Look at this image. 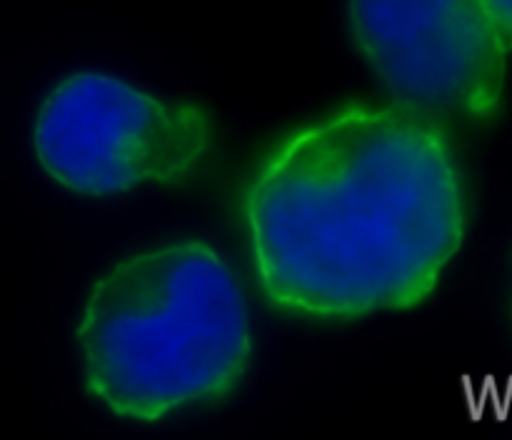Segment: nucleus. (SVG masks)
<instances>
[{
    "label": "nucleus",
    "mask_w": 512,
    "mask_h": 440,
    "mask_svg": "<svg viewBox=\"0 0 512 440\" xmlns=\"http://www.w3.org/2000/svg\"><path fill=\"white\" fill-rule=\"evenodd\" d=\"M243 215L270 303L330 320L423 303L468 220L443 125L405 103L338 110L285 138Z\"/></svg>",
    "instance_id": "f257e3e1"
},
{
    "label": "nucleus",
    "mask_w": 512,
    "mask_h": 440,
    "mask_svg": "<svg viewBox=\"0 0 512 440\" xmlns=\"http://www.w3.org/2000/svg\"><path fill=\"white\" fill-rule=\"evenodd\" d=\"M355 45L398 103L488 120L498 110L508 43L483 0H348Z\"/></svg>",
    "instance_id": "20e7f679"
},
{
    "label": "nucleus",
    "mask_w": 512,
    "mask_h": 440,
    "mask_svg": "<svg viewBox=\"0 0 512 440\" xmlns=\"http://www.w3.org/2000/svg\"><path fill=\"white\" fill-rule=\"evenodd\" d=\"M78 340L88 393L143 423L228 398L253 353L243 288L203 240L113 265L85 300Z\"/></svg>",
    "instance_id": "f03ea898"
},
{
    "label": "nucleus",
    "mask_w": 512,
    "mask_h": 440,
    "mask_svg": "<svg viewBox=\"0 0 512 440\" xmlns=\"http://www.w3.org/2000/svg\"><path fill=\"white\" fill-rule=\"evenodd\" d=\"M215 140L200 103H168L108 73L68 75L40 103L33 148L63 188L93 198L188 180Z\"/></svg>",
    "instance_id": "7ed1b4c3"
},
{
    "label": "nucleus",
    "mask_w": 512,
    "mask_h": 440,
    "mask_svg": "<svg viewBox=\"0 0 512 440\" xmlns=\"http://www.w3.org/2000/svg\"><path fill=\"white\" fill-rule=\"evenodd\" d=\"M485 8H488L490 18L493 23L498 25L500 35L508 43V48L512 45V0H483Z\"/></svg>",
    "instance_id": "39448f33"
}]
</instances>
